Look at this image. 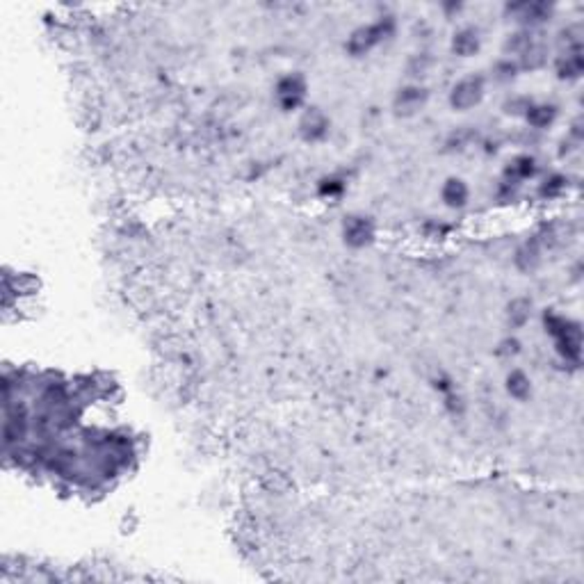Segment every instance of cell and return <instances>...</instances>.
<instances>
[{
  "label": "cell",
  "mask_w": 584,
  "mask_h": 584,
  "mask_svg": "<svg viewBox=\"0 0 584 584\" xmlns=\"http://www.w3.org/2000/svg\"><path fill=\"white\" fill-rule=\"evenodd\" d=\"M546 324L550 329V333L557 338V347L559 352L564 354L566 358H573L578 361L580 358V326L578 324H571L569 319L564 317H557V315H546Z\"/></svg>",
  "instance_id": "cell-1"
},
{
  "label": "cell",
  "mask_w": 584,
  "mask_h": 584,
  "mask_svg": "<svg viewBox=\"0 0 584 584\" xmlns=\"http://www.w3.org/2000/svg\"><path fill=\"white\" fill-rule=\"evenodd\" d=\"M393 32V21L390 19H384L379 23H372V26H365V28H358L356 32L352 35L349 39V53L352 55H365L370 48L377 46L379 41H384Z\"/></svg>",
  "instance_id": "cell-2"
},
{
  "label": "cell",
  "mask_w": 584,
  "mask_h": 584,
  "mask_svg": "<svg viewBox=\"0 0 584 584\" xmlns=\"http://www.w3.org/2000/svg\"><path fill=\"white\" fill-rule=\"evenodd\" d=\"M484 96V78L482 76H468L452 89L450 103L455 110H471Z\"/></svg>",
  "instance_id": "cell-3"
},
{
  "label": "cell",
  "mask_w": 584,
  "mask_h": 584,
  "mask_svg": "<svg viewBox=\"0 0 584 584\" xmlns=\"http://www.w3.org/2000/svg\"><path fill=\"white\" fill-rule=\"evenodd\" d=\"M276 92H278V103H281V108L294 110L303 101V94H306V80H303L299 73H292V76H285L281 82H278Z\"/></svg>",
  "instance_id": "cell-4"
},
{
  "label": "cell",
  "mask_w": 584,
  "mask_h": 584,
  "mask_svg": "<svg viewBox=\"0 0 584 584\" xmlns=\"http://www.w3.org/2000/svg\"><path fill=\"white\" fill-rule=\"evenodd\" d=\"M374 235V226L368 217H349L345 221V242L352 246H365Z\"/></svg>",
  "instance_id": "cell-5"
},
{
  "label": "cell",
  "mask_w": 584,
  "mask_h": 584,
  "mask_svg": "<svg viewBox=\"0 0 584 584\" xmlns=\"http://www.w3.org/2000/svg\"><path fill=\"white\" fill-rule=\"evenodd\" d=\"M326 128H329V121L326 117L319 110H310L306 112V117L301 119L299 123V130H301V137L306 139V142H315V139H322L326 135Z\"/></svg>",
  "instance_id": "cell-6"
},
{
  "label": "cell",
  "mask_w": 584,
  "mask_h": 584,
  "mask_svg": "<svg viewBox=\"0 0 584 584\" xmlns=\"http://www.w3.org/2000/svg\"><path fill=\"white\" fill-rule=\"evenodd\" d=\"M427 101V92L420 87H407V89H402V92L397 94V98H395V110H397L400 114H413L418 112L425 105Z\"/></svg>",
  "instance_id": "cell-7"
},
{
  "label": "cell",
  "mask_w": 584,
  "mask_h": 584,
  "mask_svg": "<svg viewBox=\"0 0 584 584\" xmlns=\"http://www.w3.org/2000/svg\"><path fill=\"white\" fill-rule=\"evenodd\" d=\"M452 51H455L457 55H461V57L475 55L477 51H480V35H477V32L471 30V28L457 32L455 41H452Z\"/></svg>",
  "instance_id": "cell-8"
},
{
  "label": "cell",
  "mask_w": 584,
  "mask_h": 584,
  "mask_svg": "<svg viewBox=\"0 0 584 584\" xmlns=\"http://www.w3.org/2000/svg\"><path fill=\"white\" fill-rule=\"evenodd\" d=\"M443 201L452 208H457V205H464L468 201V187L461 178H450L445 187H443Z\"/></svg>",
  "instance_id": "cell-9"
},
{
  "label": "cell",
  "mask_w": 584,
  "mask_h": 584,
  "mask_svg": "<svg viewBox=\"0 0 584 584\" xmlns=\"http://www.w3.org/2000/svg\"><path fill=\"white\" fill-rule=\"evenodd\" d=\"M555 114H557V110L553 108V105H530L528 121L534 128H546L555 121Z\"/></svg>",
  "instance_id": "cell-10"
},
{
  "label": "cell",
  "mask_w": 584,
  "mask_h": 584,
  "mask_svg": "<svg viewBox=\"0 0 584 584\" xmlns=\"http://www.w3.org/2000/svg\"><path fill=\"white\" fill-rule=\"evenodd\" d=\"M507 390L514 395L516 400H525L530 395V379L523 372H512L507 377Z\"/></svg>",
  "instance_id": "cell-11"
},
{
  "label": "cell",
  "mask_w": 584,
  "mask_h": 584,
  "mask_svg": "<svg viewBox=\"0 0 584 584\" xmlns=\"http://www.w3.org/2000/svg\"><path fill=\"white\" fill-rule=\"evenodd\" d=\"M582 73V57L580 51L569 53L566 57L559 60V76L562 78H578Z\"/></svg>",
  "instance_id": "cell-12"
},
{
  "label": "cell",
  "mask_w": 584,
  "mask_h": 584,
  "mask_svg": "<svg viewBox=\"0 0 584 584\" xmlns=\"http://www.w3.org/2000/svg\"><path fill=\"white\" fill-rule=\"evenodd\" d=\"M530 308H532V303L528 299H516V301L509 303V319H512V324L523 326L525 322H528Z\"/></svg>",
  "instance_id": "cell-13"
},
{
  "label": "cell",
  "mask_w": 584,
  "mask_h": 584,
  "mask_svg": "<svg viewBox=\"0 0 584 584\" xmlns=\"http://www.w3.org/2000/svg\"><path fill=\"white\" fill-rule=\"evenodd\" d=\"M507 174L514 176V178H530L534 174V158H530V155H521V158H516L512 162V167L507 169Z\"/></svg>",
  "instance_id": "cell-14"
},
{
  "label": "cell",
  "mask_w": 584,
  "mask_h": 584,
  "mask_svg": "<svg viewBox=\"0 0 584 584\" xmlns=\"http://www.w3.org/2000/svg\"><path fill=\"white\" fill-rule=\"evenodd\" d=\"M530 46H532V39H530V35H525V32H518V35H514L507 41V51H512L516 55H525Z\"/></svg>",
  "instance_id": "cell-15"
},
{
  "label": "cell",
  "mask_w": 584,
  "mask_h": 584,
  "mask_svg": "<svg viewBox=\"0 0 584 584\" xmlns=\"http://www.w3.org/2000/svg\"><path fill=\"white\" fill-rule=\"evenodd\" d=\"M562 187H564V178L555 176V178L548 180V185L544 187V192H546V194H557L559 190H562Z\"/></svg>",
  "instance_id": "cell-16"
}]
</instances>
